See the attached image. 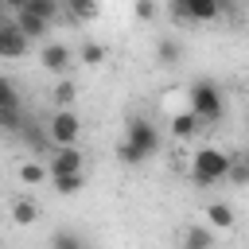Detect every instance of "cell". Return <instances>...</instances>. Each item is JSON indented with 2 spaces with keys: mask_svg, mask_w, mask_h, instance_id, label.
I'll return each instance as SVG.
<instances>
[{
  "mask_svg": "<svg viewBox=\"0 0 249 249\" xmlns=\"http://www.w3.org/2000/svg\"><path fill=\"white\" fill-rule=\"evenodd\" d=\"M187 105H191V113H195L202 124H214V121H222V113H226L222 89H218L210 78L191 82V89H187Z\"/></svg>",
  "mask_w": 249,
  "mask_h": 249,
  "instance_id": "cell-1",
  "label": "cell"
},
{
  "mask_svg": "<svg viewBox=\"0 0 249 249\" xmlns=\"http://www.w3.org/2000/svg\"><path fill=\"white\" fill-rule=\"evenodd\" d=\"M230 167H233V156H226L218 148H198L191 156V179L198 187H214V183L230 179Z\"/></svg>",
  "mask_w": 249,
  "mask_h": 249,
  "instance_id": "cell-2",
  "label": "cell"
},
{
  "mask_svg": "<svg viewBox=\"0 0 249 249\" xmlns=\"http://www.w3.org/2000/svg\"><path fill=\"white\" fill-rule=\"evenodd\" d=\"M124 140L136 144L144 156H156L160 144H163V140H160V128H156L148 117H128V121H124Z\"/></svg>",
  "mask_w": 249,
  "mask_h": 249,
  "instance_id": "cell-3",
  "label": "cell"
},
{
  "mask_svg": "<svg viewBox=\"0 0 249 249\" xmlns=\"http://www.w3.org/2000/svg\"><path fill=\"white\" fill-rule=\"evenodd\" d=\"M47 128H51L54 148H70V144L78 140V132H82V121H78L74 109H54V117L47 121Z\"/></svg>",
  "mask_w": 249,
  "mask_h": 249,
  "instance_id": "cell-4",
  "label": "cell"
},
{
  "mask_svg": "<svg viewBox=\"0 0 249 249\" xmlns=\"http://www.w3.org/2000/svg\"><path fill=\"white\" fill-rule=\"evenodd\" d=\"M27 47H31V39L19 31L16 19L0 23V54H4V58H19V54H27Z\"/></svg>",
  "mask_w": 249,
  "mask_h": 249,
  "instance_id": "cell-5",
  "label": "cell"
},
{
  "mask_svg": "<svg viewBox=\"0 0 249 249\" xmlns=\"http://www.w3.org/2000/svg\"><path fill=\"white\" fill-rule=\"evenodd\" d=\"M39 62H43V70H51V74H66V66L74 62V51H70L66 43H47V47L39 51Z\"/></svg>",
  "mask_w": 249,
  "mask_h": 249,
  "instance_id": "cell-6",
  "label": "cell"
},
{
  "mask_svg": "<svg viewBox=\"0 0 249 249\" xmlns=\"http://www.w3.org/2000/svg\"><path fill=\"white\" fill-rule=\"evenodd\" d=\"M19 136H23V144H27L35 156H43L47 148H54V140H51V128H47V124H35V121H27V124L19 128Z\"/></svg>",
  "mask_w": 249,
  "mask_h": 249,
  "instance_id": "cell-7",
  "label": "cell"
},
{
  "mask_svg": "<svg viewBox=\"0 0 249 249\" xmlns=\"http://www.w3.org/2000/svg\"><path fill=\"white\" fill-rule=\"evenodd\" d=\"M51 175H66V171H82V152H78V144H70V148H54V156H51Z\"/></svg>",
  "mask_w": 249,
  "mask_h": 249,
  "instance_id": "cell-8",
  "label": "cell"
},
{
  "mask_svg": "<svg viewBox=\"0 0 249 249\" xmlns=\"http://www.w3.org/2000/svg\"><path fill=\"white\" fill-rule=\"evenodd\" d=\"M16 23H19V31H23L31 43H35V39H43V35H47V27H51L43 16H35V12H27V8H23V12H16Z\"/></svg>",
  "mask_w": 249,
  "mask_h": 249,
  "instance_id": "cell-9",
  "label": "cell"
},
{
  "mask_svg": "<svg viewBox=\"0 0 249 249\" xmlns=\"http://www.w3.org/2000/svg\"><path fill=\"white\" fill-rule=\"evenodd\" d=\"M187 8H191V19H195V23H214V19L222 16L218 0H187Z\"/></svg>",
  "mask_w": 249,
  "mask_h": 249,
  "instance_id": "cell-10",
  "label": "cell"
},
{
  "mask_svg": "<svg viewBox=\"0 0 249 249\" xmlns=\"http://www.w3.org/2000/svg\"><path fill=\"white\" fill-rule=\"evenodd\" d=\"M62 8H66V16L74 23H89L97 16V0H62Z\"/></svg>",
  "mask_w": 249,
  "mask_h": 249,
  "instance_id": "cell-11",
  "label": "cell"
},
{
  "mask_svg": "<svg viewBox=\"0 0 249 249\" xmlns=\"http://www.w3.org/2000/svg\"><path fill=\"white\" fill-rule=\"evenodd\" d=\"M198 124H202V121H198L191 109H187V113H175V117H171V136L187 140V136H195V132H198Z\"/></svg>",
  "mask_w": 249,
  "mask_h": 249,
  "instance_id": "cell-12",
  "label": "cell"
},
{
  "mask_svg": "<svg viewBox=\"0 0 249 249\" xmlns=\"http://www.w3.org/2000/svg\"><path fill=\"white\" fill-rule=\"evenodd\" d=\"M206 222H210L214 230H230V226H233V206H230V202H210V206H206Z\"/></svg>",
  "mask_w": 249,
  "mask_h": 249,
  "instance_id": "cell-13",
  "label": "cell"
},
{
  "mask_svg": "<svg viewBox=\"0 0 249 249\" xmlns=\"http://www.w3.org/2000/svg\"><path fill=\"white\" fill-rule=\"evenodd\" d=\"M214 245V233L206 230V226H187V233H183V249H210Z\"/></svg>",
  "mask_w": 249,
  "mask_h": 249,
  "instance_id": "cell-14",
  "label": "cell"
},
{
  "mask_svg": "<svg viewBox=\"0 0 249 249\" xmlns=\"http://www.w3.org/2000/svg\"><path fill=\"white\" fill-rule=\"evenodd\" d=\"M51 183H54L58 195H78L82 183H86V175H82V171H66V175H51Z\"/></svg>",
  "mask_w": 249,
  "mask_h": 249,
  "instance_id": "cell-15",
  "label": "cell"
},
{
  "mask_svg": "<svg viewBox=\"0 0 249 249\" xmlns=\"http://www.w3.org/2000/svg\"><path fill=\"white\" fill-rule=\"evenodd\" d=\"M179 54H183V51H179L175 39H160V43H156V62H160V66H175Z\"/></svg>",
  "mask_w": 249,
  "mask_h": 249,
  "instance_id": "cell-16",
  "label": "cell"
},
{
  "mask_svg": "<svg viewBox=\"0 0 249 249\" xmlns=\"http://www.w3.org/2000/svg\"><path fill=\"white\" fill-rule=\"evenodd\" d=\"M12 218H16L19 226H31V222L39 218V206H35L31 198H16V202H12Z\"/></svg>",
  "mask_w": 249,
  "mask_h": 249,
  "instance_id": "cell-17",
  "label": "cell"
},
{
  "mask_svg": "<svg viewBox=\"0 0 249 249\" xmlns=\"http://www.w3.org/2000/svg\"><path fill=\"white\" fill-rule=\"evenodd\" d=\"M27 12H35V16H43L47 23L58 16V12H66L62 8V0H27Z\"/></svg>",
  "mask_w": 249,
  "mask_h": 249,
  "instance_id": "cell-18",
  "label": "cell"
},
{
  "mask_svg": "<svg viewBox=\"0 0 249 249\" xmlns=\"http://www.w3.org/2000/svg\"><path fill=\"white\" fill-rule=\"evenodd\" d=\"M74 93H78V89H74V82H66V78H62V82L51 89V101H54V109H70Z\"/></svg>",
  "mask_w": 249,
  "mask_h": 249,
  "instance_id": "cell-19",
  "label": "cell"
},
{
  "mask_svg": "<svg viewBox=\"0 0 249 249\" xmlns=\"http://www.w3.org/2000/svg\"><path fill=\"white\" fill-rule=\"evenodd\" d=\"M167 12H171V23H175V27H191V23H195L187 0H167Z\"/></svg>",
  "mask_w": 249,
  "mask_h": 249,
  "instance_id": "cell-20",
  "label": "cell"
},
{
  "mask_svg": "<svg viewBox=\"0 0 249 249\" xmlns=\"http://www.w3.org/2000/svg\"><path fill=\"white\" fill-rule=\"evenodd\" d=\"M51 249H89L78 233H70V230H58L54 237H51Z\"/></svg>",
  "mask_w": 249,
  "mask_h": 249,
  "instance_id": "cell-21",
  "label": "cell"
},
{
  "mask_svg": "<svg viewBox=\"0 0 249 249\" xmlns=\"http://www.w3.org/2000/svg\"><path fill=\"white\" fill-rule=\"evenodd\" d=\"M0 109L4 113H19V97H16V86L12 82H0Z\"/></svg>",
  "mask_w": 249,
  "mask_h": 249,
  "instance_id": "cell-22",
  "label": "cell"
},
{
  "mask_svg": "<svg viewBox=\"0 0 249 249\" xmlns=\"http://www.w3.org/2000/svg\"><path fill=\"white\" fill-rule=\"evenodd\" d=\"M47 175H51V167H43V163H23V167H19V179H23V183H31V187H35V183H43Z\"/></svg>",
  "mask_w": 249,
  "mask_h": 249,
  "instance_id": "cell-23",
  "label": "cell"
},
{
  "mask_svg": "<svg viewBox=\"0 0 249 249\" xmlns=\"http://www.w3.org/2000/svg\"><path fill=\"white\" fill-rule=\"evenodd\" d=\"M78 58H82L86 66H97V62H105V47H101V43H86V47L78 51Z\"/></svg>",
  "mask_w": 249,
  "mask_h": 249,
  "instance_id": "cell-24",
  "label": "cell"
},
{
  "mask_svg": "<svg viewBox=\"0 0 249 249\" xmlns=\"http://www.w3.org/2000/svg\"><path fill=\"white\" fill-rule=\"evenodd\" d=\"M117 156H121V163H132V167L148 160V156H144V152H140L136 144H128V140H121V148H117Z\"/></svg>",
  "mask_w": 249,
  "mask_h": 249,
  "instance_id": "cell-25",
  "label": "cell"
},
{
  "mask_svg": "<svg viewBox=\"0 0 249 249\" xmlns=\"http://www.w3.org/2000/svg\"><path fill=\"white\" fill-rule=\"evenodd\" d=\"M230 179H233V183H249V160H245V156H233Z\"/></svg>",
  "mask_w": 249,
  "mask_h": 249,
  "instance_id": "cell-26",
  "label": "cell"
},
{
  "mask_svg": "<svg viewBox=\"0 0 249 249\" xmlns=\"http://www.w3.org/2000/svg\"><path fill=\"white\" fill-rule=\"evenodd\" d=\"M136 19L140 23H152L156 19V0H136Z\"/></svg>",
  "mask_w": 249,
  "mask_h": 249,
  "instance_id": "cell-27",
  "label": "cell"
},
{
  "mask_svg": "<svg viewBox=\"0 0 249 249\" xmlns=\"http://www.w3.org/2000/svg\"><path fill=\"white\" fill-rule=\"evenodd\" d=\"M4 8H12V12H23V8H27V0H4Z\"/></svg>",
  "mask_w": 249,
  "mask_h": 249,
  "instance_id": "cell-28",
  "label": "cell"
},
{
  "mask_svg": "<svg viewBox=\"0 0 249 249\" xmlns=\"http://www.w3.org/2000/svg\"><path fill=\"white\" fill-rule=\"evenodd\" d=\"M218 8L226 12V8H237V0H218Z\"/></svg>",
  "mask_w": 249,
  "mask_h": 249,
  "instance_id": "cell-29",
  "label": "cell"
},
{
  "mask_svg": "<svg viewBox=\"0 0 249 249\" xmlns=\"http://www.w3.org/2000/svg\"><path fill=\"white\" fill-rule=\"evenodd\" d=\"M245 124H249V113H245Z\"/></svg>",
  "mask_w": 249,
  "mask_h": 249,
  "instance_id": "cell-30",
  "label": "cell"
},
{
  "mask_svg": "<svg viewBox=\"0 0 249 249\" xmlns=\"http://www.w3.org/2000/svg\"><path fill=\"white\" fill-rule=\"evenodd\" d=\"M245 160H249V152H245Z\"/></svg>",
  "mask_w": 249,
  "mask_h": 249,
  "instance_id": "cell-31",
  "label": "cell"
}]
</instances>
